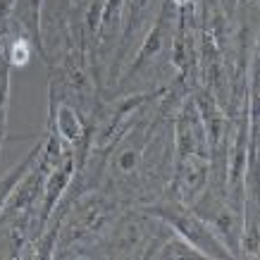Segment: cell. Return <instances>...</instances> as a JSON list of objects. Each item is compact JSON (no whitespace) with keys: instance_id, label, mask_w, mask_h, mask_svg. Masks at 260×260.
<instances>
[{"instance_id":"7a4b0ae2","label":"cell","mask_w":260,"mask_h":260,"mask_svg":"<svg viewBox=\"0 0 260 260\" xmlns=\"http://www.w3.org/2000/svg\"><path fill=\"white\" fill-rule=\"evenodd\" d=\"M174 3H179V5H186V3H189V0H174Z\"/></svg>"},{"instance_id":"6da1fadb","label":"cell","mask_w":260,"mask_h":260,"mask_svg":"<svg viewBox=\"0 0 260 260\" xmlns=\"http://www.w3.org/2000/svg\"><path fill=\"white\" fill-rule=\"evenodd\" d=\"M12 62L15 64H26L29 62V46L26 41H17L12 48Z\"/></svg>"}]
</instances>
